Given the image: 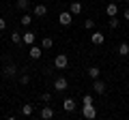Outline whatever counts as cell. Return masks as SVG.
<instances>
[{"label": "cell", "instance_id": "e0dca14e", "mask_svg": "<svg viewBox=\"0 0 129 120\" xmlns=\"http://www.w3.org/2000/svg\"><path fill=\"white\" fill-rule=\"evenodd\" d=\"M116 51H118V56H123V58H125V56H129V43H120Z\"/></svg>", "mask_w": 129, "mask_h": 120}, {"label": "cell", "instance_id": "d6986e66", "mask_svg": "<svg viewBox=\"0 0 129 120\" xmlns=\"http://www.w3.org/2000/svg\"><path fill=\"white\" fill-rule=\"evenodd\" d=\"M30 22H32L30 13H28V11H24V15H22V19H19V24H22V26H30Z\"/></svg>", "mask_w": 129, "mask_h": 120}, {"label": "cell", "instance_id": "8fae6325", "mask_svg": "<svg viewBox=\"0 0 129 120\" xmlns=\"http://www.w3.org/2000/svg\"><path fill=\"white\" fill-rule=\"evenodd\" d=\"M2 73H5V77H15V75H17V67L15 65H7L5 69H2Z\"/></svg>", "mask_w": 129, "mask_h": 120}, {"label": "cell", "instance_id": "484cf974", "mask_svg": "<svg viewBox=\"0 0 129 120\" xmlns=\"http://www.w3.org/2000/svg\"><path fill=\"white\" fill-rule=\"evenodd\" d=\"M82 103H84V105H90V103H92V97H90V94H86V97L82 99Z\"/></svg>", "mask_w": 129, "mask_h": 120}, {"label": "cell", "instance_id": "7c38bea8", "mask_svg": "<svg viewBox=\"0 0 129 120\" xmlns=\"http://www.w3.org/2000/svg\"><path fill=\"white\" fill-rule=\"evenodd\" d=\"M106 13H108V17H114V15H118V5H116V2H110V5L106 7Z\"/></svg>", "mask_w": 129, "mask_h": 120}, {"label": "cell", "instance_id": "83f0119b", "mask_svg": "<svg viewBox=\"0 0 129 120\" xmlns=\"http://www.w3.org/2000/svg\"><path fill=\"white\" fill-rule=\"evenodd\" d=\"M123 17H125V19H129V7H127V9H125V13H123Z\"/></svg>", "mask_w": 129, "mask_h": 120}, {"label": "cell", "instance_id": "6da1fadb", "mask_svg": "<svg viewBox=\"0 0 129 120\" xmlns=\"http://www.w3.org/2000/svg\"><path fill=\"white\" fill-rule=\"evenodd\" d=\"M67 88H69V82H67V77L58 75V77L54 79V90H56V92H64Z\"/></svg>", "mask_w": 129, "mask_h": 120}, {"label": "cell", "instance_id": "3957f363", "mask_svg": "<svg viewBox=\"0 0 129 120\" xmlns=\"http://www.w3.org/2000/svg\"><path fill=\"white\" fill-rule=\"evenodd\" d=\"M71 22H73V13H71V11H62V13L58 15L60 26H71Z\"/></svg>", "mask_w": 129, "mask_h": 120}, {"label": "cell", "instance_id": "ffe728a7", "mask_svg": "<svg viewBox=\"0 0 129 120\" xmlns=\"http://www.w3.org/2000/svg\"><path fill=\"white\" fill-rule=\"evenodd\" d=\"M32 111H35V107L28 103V105H22V116H32Z\"/></svg>", "mask_w": 129, "mask_h": 120}, {"label": "cell", "instance_id": "277c9868", "mask_svg": "<svg viewBox=\"0 0 129 120\" xmlns=\"http://www.w3.org/2000/svg\"><path fill=\"white\" fill-rule=\"evenodd\" d=\"M82 116H84V118H88V120H92L97 116L95 105H92V103H90V105H82Z\"/></svg>", "mask_w": 129, "mask_h": 120}, {"label": "cell", "instance_id": "603a6c76", "mask_svg": "<svg viewBox=\"0 0 129 120\" xmlns=\"http://www.w3.org/2000/svg\"><path fill=\"white\" fill-rule=\"evenodd\" d=\"M19 84H22V86H26V84H30V75H28V73H24L22 77H19Z\"/></svg>", "mask_w": 129, "mask_h": 120}, {"label": "cell", "instance_id": "7a4b0ae2", "mask_svg": "<svg viewBox=\"0 0 129 120\" xmlns=\"http://www.w3.org/2000/svg\"><path fill=\"white\" fill-rule=\"evenodd\" d=\"M54 67L60 69V71L67 69V67H69V58H67V54H58V56H56V58H54Z\"/></svg>", "mask_w": 129, "mask_h": 120}, {"label": "cell", "instance_id": "cb8c5ba5", "mask_svg": "<svg viewBox=\"0 0 129 120\" xmlns=\"http://www.w3.org/2000/svg\"><path fill=\"white\" fill-rule=\"evenodd\" d=\"M84 28H86V30H92V28H95V19H86V22H84Z\"/></svg>", "mask_w": 129, "mask_h": 120}, {"label": "cell", "instance_id": "7402d4cb", "mask_svg": "<svg viewBox=\"0 0 129 120\" xmlns=\"http://www.w3.org/2000/svg\"><path fill=\"white\" fill-rule=\"evenodd\" d=\"M108 26H110L112 30H116V28L120 26V22H118V19H116V15H114V17H110V22H108Z\"/></svg>", "mask_w": 129, "mask_h": 120}, {"label": "cell", "instance_id": "52a82bcc", "mask_svg": "<svg viewBox=\"0 0 129 120\" xmlns=\"http://www.w3.org/2000/svg\"><path fill=\"white\" fill-rule=\"evenodd\" d=\"M75 107H78V105H75V101H73V99H64V101H62V109L67 111V114L75 111Z\"/></svg>", "mask_w": 129, "mask_h": 120}, {"label": "cell", "instance_id": "d4e9b609", "mask_svg": "<svg viewBox=\"0 0 129 120\" xmlns=\"http://www.w3.org/2000/svg\"><path fill=\"white\" fill-rule=\"evenodd\" d=\"M41 99H43L45 103H52V99H54V97H52V92H43V94H41Z\"/></svg>", "mask_w": 129, "mask_h": 120}, {"label": "cell", "instance_id": "4fadbf2b", "mask_svg": "<svg viewBox=\"0 0 129 120\" xmlns=\"http://www.w3.org/2000/svg\"><path fill=\"white\" fill-rule=\"evenodd\" d=\"M41 118H45V120L54 118V109H52L50 105H43V109H41Z\"/></svg>", "mask_w": 129, "mask_h": 120}, {"label": "cell", "instance_id": "ac0fdd59", "mask_svg": "<svg viewBox=\"0 0 129 120\" xmlns=\"http://www.w3.org/2000/svg\"><path fill=\"white\" fill-rule=\"evenodd\" d=\"M17 9L19 11H30V0H17Z\"/></svg>", "mask_w": 129, "mask_h": 120}, {"label": "cell", "instance_id": "30bf717a", "mask_svg": "<svg viewBox=\"0 0 129 120\" xmlns=\"http://www.w3.org/2000/svg\"><path fill=\"white\" fill-rule=\"evenodd\" d=\"M43 56V47H37V45H30V58L32 60H39Z\"/></svg>", "mask_w": 129, "mask_h": 120}, {"label": "cell", "instance_id": "2e32d148", "mask_svg": "<svg viewBox=\"0 0 129 120\" xmlns=\"http://www.w3.org/2000/svg\"><path fill=\"white\" fill-rule=\"evenodd\" d=\"M41 47H43V49H52V47H54V39H52V37H43Z\"/></svg>", "mask_w": 129, "mask_h": 120}, {"label": "cell", "instance_id": "5b68a950", "mask_svg": "<svg viewBox=\"0 0 129 120\" xmlns=\"http://www.w3.org/2000/svg\"><path fill=\"white\" fill-rule=\"evenodd\" d=\"M35 39H37V34L32 32V30H26V32L22 34V43L24 45H35Z\"/></svg>", "mask_w": 129, "mask_h": 120}, {"label": "cell", "instance_id": "f1b7e54d", "mask_svg": "<svg viewBox=\"0 0 129 120\" xmlns=\"http://www.w3.org/2000/svg\"><path fill=\"white\" fill-rule=\"evenodd\" d=\"M125 2H129V0H125Z\"/></svg>", "mask_w": 129, "mask_h": 120}, {"label": "cell", "instance_id": "5bb4252c", "mask_svg": "<svg viewBox=\"0 0 129 120\" xmlns=\"http://www.w3.org/2000/svg\"><path fill=\"white\" fill-rule=\"evenodd\" d=\"M99 73H101L99 67H88V69H86V75H88L90 79H97V77H99Z\"/></svg>", "mask_w": 129, "mask_h": 120}, {"label": "cell", "instance_id": "ba28073f", "mask_svg": "<svg viewBox=\"0 0 129 120\" xmlns=\"http://www.w3.org/2000/svg\"><path fill=\"white\" fill-rule=\"evenodd\" d=\"M32 13H35V17H45L47 15V7L45 5H37L35 9H32Z\"/></svg>", "mask_w": 129, "mask_h": 120}, {"label": "cell", "instance_id": "4316f807", "mask_svg": "<svg viewBox=\"0 0 129 120\" xmlns=\"http://www.w3.org/2000/svg\"><path fill=\"white\" fill-rule=\"evenodd\" d=\"M2 30H7V22L5 19H0V32H2Z\"/></svg>", "mask_w": 129, "mask_h": 120}, {"label": "cell", "instance_id": "9a60e30c", "mask_svg": "<svg viewBox=\"0 0 129 120\" xmlns=\"http://www.w3.org/2000/svg\"><path fill=\"white\" fill-rule=\"evenodd\" d=\"M69 11H71L73 15H80V13H82V2H71V5H69Z\"/></svg>", "mask_w": 129, "mask_h": 120}, {"label": "cell", "instance_id": "8992f818", "mask_svg": "<svg viewBox=\"0 0 129 120\" xmlns=\"http://www.w3.org/2000/svg\"><path fill=\"white\" fill-rule=\"evenodd\" d=\"M92 92H95V94H103V92H106V84H103L99 77L92 79Z\"/></svg>", "mask_w": 129, "mask_h": 120}, {"label": "cell", "instance_id": "44dd1931", "mask_svg": "<svg viewBox=\"0 0 129 120\" xmlns=\"http://www.w3.org/2000/svg\"><path fill=\"white\" fill-rule=\"evenodd\" d=\"M11 41H13V45H22V34L13 30V34H11Z\"/></svg>", "mask_w": 129, "mask_h": 120}, {"label": "cell", "instance_id": "9c48e42d", "mask_svg": "<svg viewBox=\"0 0 129 120\" xmlns=\"http://www.w3.org/2000/svg\"><path fill=\"white\" fill-rule=\"evenodd\" d=\"M103 41H106L103 32H92V34H90V43H92V45H101Z\"/></svg>", "mask_w": 129, "mask_h": 120}]
</instances>
